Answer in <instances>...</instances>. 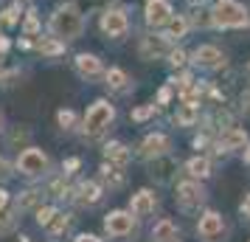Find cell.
<instances>
[{
	"instance_id": "1",
	"label": "cell",
	"mask_w": 250,
	"mask_h": 242,
	"mask_svg": "<svg viewBox=\"0 0 250 242\" xmlns=\"http://www.w3.org/2000/svg\"><path fill=\"white\" fill-rule=\"evenodd\" d=\"M82 28H84V20H82L79 9L68 3V6H59L57 12L51 14V34L57 37V40H76L82 34Z\"/></svg>"
},
{
	"instance_id": "2",
	"label": "cell",
	"mask_w": 250,
	"mask_h": 242,
	"mask_svg": "<svg viewBox=\"0 0 250 242\" xmlns=\"http://www.w3.org/2000/svg\"><path fill=\"white\" fill-rule=\"evenodd\" d=\"M113 118H115V107L110 102L99 99V102L90 104V110H87V115H84V127H82V132H84L87 138H99L102 132H107V127L113 124Z\"/></svg>"
},
{
	"instance_id": "3",
	"label": "cell",
	"mask_w": 250,
	"mask_h": 242,
	"mask_svg": "<svg viewBox=\"0 0 250 242\" xmlns=\"http://www.w3.org/2000/svg\"><path fill=\"white\" fill-rule=\"evenodd\" d=\"M211 17H214V25H219V28H242V25H248V12H245V6H239L236 0H216Z\"/></svg>"
},
{
	"instance_id": "4",
	"label": "cell",
	"mask_w": 250,
	"mask_h": 242,
	"mask_svg": "<svg viewBox=\"0 0 250 242\" xmlns=\"http://www.w3.org/2000/svg\"><path fill=\"white\" fill-rule=\"evenodd\" d=\"M48 166H51L48 155L42 150H37V147H25L20 152V158H17V172L25 175V177H40V175L48 172Z\"/></svg>"
},
{
	"instance_id": "5",
	"label": "cell",
	"mask_w": 250,
	"mask_h": 242,
	"mask_svg": "<svg viewBox=\"0 0 250 242\" xmlns=\"http://www.w3.org/2000/svg\"><path fill=\"white\" fill-rule=\"evenodd\" d=\"M135 220L138 217L132 211H110L107 220H104V231L113 240H124L129 234H135Z\"/></svg>"
},
{
	"instance_id": "6",
	"label": "cell",
	"mask_w": 250,
	"mask_h": 242,
	"mask_svg": "<svg viewBox=\"0 0 250 242\" xmlns=\"http://www.w3.org/2000/svg\"><path fill=\"white\" fill-rule=\"evenodd\" d=\"M171 150V141L163 135V132H152V135H146L144 138V144H141V150H138V155L144 158V161H158V158H163L166 152Z\"/></svg>"
},
{
	"instance_id": "7",
	"label": "cell",
	"mask_w": 250,
	"mask_h": 242,
	"mask_svg": "<svg viewBox=\"0 0 250 242\" xmlns=\"http://www.w3.org/2000/svg\"><path fill=\"white\" fill-rule=\"evenodd\" d=\"M197 234L203 237L205 242H216L222 234H225V225H222V217L216 211H205L200 222H197Z\"/></svg>"
},
{
	"instance_id": "8",
	"label": "cell",
	"mask_w": 250,
	"mask_h": 242,
	"mask_svg": "<svg viewBox=\"0 0 250 242\" xmlns=\"http://www.w3.org/2000/svg\"><path fill=\"white\" fill-rule=\"evenodd\" d=\"M126 28H129V20H126L124 9H110V12H104L102 31L107 37H121V34H126Z\"/></svg>"
},
{
	"instance_id": "9",
	"label": "cell",
	"mask_w": 250,
	"mask_h": 242,
	"mask_svg": "<svg viewBox=\"0 0 250 242\" xmlns=\"http://www.w3.org/2000/svg\"><path fill=\"white\" fill-rule=\"evenodd\" d=\"M169 20H171L169 0H146V23L152 25V28L169 25Z\"/></svg>"
},
{
	"instance_id": "10",
	"label": "cell",
	"mask_w": 250,
	"mask_h": 242,
	"mask_svg": "<svg viewBox=\"0 0 250 242\" xmlns=\"http://www.w3.org/2000/svg\"><path fill=\"white\" fill-rule=\"evenodd\" d=\"M177 203L183 208H191V206H200L205 203V192L200 183H194V180H186V183L177 186Z\"/></svg>"
},
{
	"instance_id": "11",
	"label": "cell",
	"mask_w": 250,
	"mask_h": 242,
	"mask_svg": "<svg viewBox=\"0 0 250 242\" xmlns=\"http://www.w3.org/2000/svg\"><path fill=\"white\" fill-rule=\"evenodd\" d=\"M194 62H197L200 68H205V70H216V68L225 65V57H222L219 48H214V45H200L197 51H194Z\"/></svg>"
},
{
	"instance_id": "12",
	"label": "cell",
	"mask_w": 250,
	"mask_h": 242,
	"mask_svg": "<svg viewBox=\"0 0 250 242\" xmlns=\"http://www.w3.org/2000/svg\"><path fill=\"white\" fill-rule=\"evenodd\" d=\"M158 208V197L152 195L149 189H141L138 195H132V203H129V211L135 217H149L152 211Z\"/></svg>"
},
{
	"instance_id": "13",
	"label": "cell",
	"mask_w": 250,
	"mask_h": 242,
	"mask_svg": "<svg viewBox=\"0 0 250 242\" xmlns=\"http://www.w3.org/2000/svg\"><path fill=\"white\" fill-rule=\"evenodd\" d=\"M73 195H76V203L79 206H96L102 200V186L96 183V180H82L73 189Z\"/></svg>"
},
{
	"instance_id": "14",
	"label": "cell",
	"mask_w": 250,
	"mask_h": 242,
	"mask_svg": "<svg viewBox=\"0 0 250 242\" xmlns=\"http://www.w3.org/2000/svg\"><path fill=\"white\" fill-rule=\"evenodd\" d=\"M245 130H236V127H228L222 130V135L216 138V152H228V150H239V147H245Z\"/></svg>"
},
{
	"instance_id": "15",
	"label": "cell",
	"mask_w": 250,
	"mask_h": 242,
	"mask_svg": "<svg viewBox=\"0 0 250 242\" xmlns=\"http://www.w3.org/2000/svg\"><path fill=\"white\" fill-rule=\"evenodd\" d=\"M169 37H144L141 40V57L144 59H152V57H160V54H169Z\"/></svg>"
},
{
	"instance_id": "16",
	"label": "cell",
	"mask_w": 250,
	"mask_h": 242,
	"mask_svg": "<svg viewBox=\"0 0 250 242\" xmlns=\"http://www.w3.org/2000/svg\"><path fill=\"white\" fill-rule=\"evenodd\" d=\"M76 70H79L82 79H96L102 73V62H99V57H93V54H79L76 57Z\"/></svg>"
},
{
	"instance_id": "17",
	"label": "cell",
	"mask_w": 250,
	"mask_h": 242,
	"mask_svg": "<svg viewBox=\"0 0 250 242\" xmlns=\"http://www.w3.org/2000/svg\"><path fill=\"white\" fill-rule=\"evenodd\" d=\"M104 161L124 169L126 163H129V150H126L121 141H113V144H107V147H104Z\"/></svg>"
},
{
	"instance_id": "18",
	"label": "cell",
	"mask_w": 250,
	"mask_h": 242,
	"mask_svg": "<svg viewBox=\"0 0 250 242\" xmlns=\"http://www.w3.org/2000/svg\"><path fill=\"white\" fill-rule=\"evenodd\" d=\"M17 220H20V208L14 206V203L0 208V237L12 234V231L17 228Z\"/></svg>"
},
{
	"instance_id": "19",
	"label": "cell",
	"mask_w": 250,
	"mask_h": 242,
	"mask_svg": "<svg viewBox=\"0 0 250 242\" xmlns=\"http://www.w3.org/2000/svg\"><path fill=\"white\" fill-rule=\"evenodd\" d=\"M177 225L171 220H160L158 225L152 228V242H177Z\"/></svg>"
},
{
	"instance_id": "20",
	"label": "cell",
	"mask_w": 250,
	"mask_h": 242,
	"mask_svg": "<svg viewBox=\"0 0 250 242\" xmlns=\"http://www.w3.org/2000/svg\"><path fill=\"white\" fill-rule=\"evenodd\" d=\"M70 228H73V214H57V217H54V222H51L45 231L54 237V240H57V237H62V234H68Z\"/></svg>"
},
{
	"instance_id": "21",
	"label": "cell",
	"mask_w": 250,
	"mask_h": 242,
	"mask_svg": "<svg viewBox=\"0 0 250 242\" xmlns=\"http://www.w3.org/2000/svg\"><path fill=\"white\" fill-rule=\"evenodd\" d=\"M186 172L191 175V177H200V180H205L208 175H211V161L208 158H191V161L186 163Z\"/></svg>"
},
{
	"instance_id": "22",
	"label": "cell",
	"mask_w": 250,
	"mask_h": 242,
	"mask_svg": "<svg viewBox=\"0 0 250 242\" xmlns=\"http://www.w3.org/2000/svg\"><path fill=\"white\" fill-rule=\"evenodd\" d=\"M40 200H42V192L28 189V192H23V195L17 197V203H14V206L20 208V211H28V208H40Z\"/></svg>"
},
{
	"instance_id": "23",
	"label": "cell",
	"mask_w": 250,
	"mask_h": 242,
	"mask_svg": "<svg viewBox=\"0 0 250 242\" xmlns=\"http://www.w3.org/2000/svg\"><path fill=\"white\" fill-rule=\"evenodd\" d=\"M107 85H110L113 90H126V88H129V76H126L121 68H110L107 70Z\"/></svg>"
},
{
	"instance_id": "24",
	"label": "cell",
	"mask_w": 250,
	"mask_h": 242,
	"mask_svg": "<svg viewBox=\"0 0 250 242\" xmlns=\"http://www.w3.org/2000/svg\"><path fill=\"white\" fill-rule=\"evenodd\" d=\"M197 113H200V110H197V104H186V102H183L180 110H177V115H174V121L183 124V127H188V124L197 121Z\"/></svg>"
},
{
	"instance_id": "25",
	"label": "cell",
	"mask_w": 250,
	"mask_h": 242,
	"mask_svg": "<svg viewBox=\"0 0 250 242\" xmlns=\"http://www.w3.org/2000/svg\"><path fill=\"white\" fill-rule=\"evenodd\" d=\"M57 214H59L57 206H40V208H34V217H37V225H40V228H48V225L54 222Z\"/></svg>"
},
{
	"instance_id": "26",
	"label": "cell",
	"mask_w": 250,
	"mask_h": 242,
	"mask_svg": "<svg viewBox=\"0 0 250 242\" xmlns=\"http://www.w3.org/2000/svg\"><path fill=\"white\" fill-rule=\"evenodd\" d=\"M102 175L104 180L113 186V189H118V186L124 183V172H121V166H113V163H104L102 166Z\"/></svg>"
},
{
	"instance_id": "27",
	"label": "cell",
	"mask_w": 250,
	"mask_h": 242,
	"mask_svg": "<svg viewBox=\"0 0 250 242\" xmlns=\"http://www.w3.org/2000/svg\"><path fill=\"white\" fill-rule=\"evenodd\" d=\"M186 31H188V20H186V17H177V20H169V31H166V37H169V40H180Z\"/></svg>"
},
{
	"instance_id": "28",
	"label": "cell",
	"mask_w": 250,
	"mask_h": 242,
	"mask_svg": "<svg viewBox=\"0 0 250 242\" xmlns=\"http://www.w3.org/2000/svg\"><path fill=\"white\" fill-rule=\"evenodd\" d=\"M37 48H40L45 57H57V54H62V51H65L62 40H40V43H37Z\"/></svg>"
},
{
	"instance_id": "29",
	"label": "cell",
	"mask_w": 250,
	"mask_h": 242,
	"mask_svg": "<svg viewBox=\"0 0 250 242\" xmlns=\"http://www.w3.org/2000/svg\"><path fill=\"white\" fill-rule=\"evenodd\" d=\"M186 20H188V25H208V23H214V17H208L205 9H191Z\"/></svg>"
},
{
	"instance_id": "30",
	"label": "cell",
	"mask_w": 250,
	"mask_h": 242,
	"mask_svg": "<svg viewBox=\"0 0 250 242\" xmlns=\"http://www.w3.org/2000/svg\"><path fill=\"white\" fill-rule=\"evenodd\" d=\"M57 121H59V127H62V130H73V124H76V115H73V110H59Z\"/></svg>"
},
{
	"instance_id": "31",
	"label": "cell",
	"mask_w": 250,
	"mask_h": 242,
	"mask_svg": "<svg viewBox=\"0 0 250 242\" xmlns=\"http://www.w3.org/2000/svg\"><path fill=\"white\" fill-rule=\"evenodd\" d=\"M23 31H25L28 37H34L37 31H40V20H37L34 12H28V17H25V23H23Z\"/></svg>"
},
{
	"instance_id": "32",
	"label": "cell",
	"mask_w": 250,
	"mask_h": 242,
	"mask_svg": "<svg viewBox=\"0 0 250 242\" xmlns=\"http://www.w3.org/2000/svg\"><path fill=\"white\" fill-rule=\"evenodd\" d=\"M17 14H20V6H9V9L3 12V17H0V23H3V25H14L17 20H20Z\"/></svg>"
},
{
	"instance_id": "33",
	"label": "cell",
	"mask_w": 250,
	"mask_h": 242,
	"mask_svg": "<svg viewBox=\"0 0 250 242\" xmlns=\"http://www.w3.org/2000/svg\"><path fill=\"white\" fill-rule=\"evenodd\" d=\"M152 113H155V104H149V107H138V110H132V121H146Z\"/></svg>"
},
{
	"instance_id": "34",
	"label": "cell",
	"mask_w": 250,
	"mask_h": 242,
	"mask_svg": "<svg viewBox=\"0 0 250 242\" xmlns=\"http://www.w3.org/2000/svg\"><path fill=\"white\" fill-rule=\"evenodd\" d=\"M169 62L174 68H183V65H186V54H183L180 48H174V51H169Z\"/></svg>"
},
{
	"instance_id": "35",
	"label": "cell",
	"mask_w": 250,
	"mask_h": 242,
	"mask_svg": "<svg viewBox=\"0 0 250 242\" xmlns=\"http://www.w3.org/2000/svg\"><path fill=\"white\" fill-rule=\"evenodd\" d=\"M9 177H12V166H9L6 158H0V183H3V180H9Z\"/></svg>"
},
{
	"instance_id": "36",
	"label": "cell",
	"mask_w": 250,
	"mask_h": 242,
	"mask_svg": "<svg viewBox=\"0 0 250 242\" xmlns=\"http://www.w3.org/2000/svg\"><path fill=\"white\" fill-rule=\"evenodd\" d=\"M79 166H82L79 158H70V161H65V166H62V169H65V175H73L76 169H79Z\"/></svg>"
},
{
	"instance_id": "37",
	"label": "cell",
	"mask_w": 250,
	"mask_h": 242,
	"mask_svg": "<svg viewBox=\"0 0 250 242\" xmlns=\"http://www.w3.org/2000/svg\"><path fill=\"white\" fill-rule=\"evenodd\" d=\"M242 113H245V115L250 118V90L245 93V96H242Z\"/></svg>"
},
{
	"instance_id": "38",
	"label": "cell",
	"mask_w": 250,
	"mask_h": 242,
	"mask_svg": "<svg viewBox=\"0 0 250 242\" xmlns=\"http://www.w3.org/2000/svg\"><path fill=\"white\" fill-rule=\"evenodd\" d=\"M73 242H102V240H99L96 234H79V237H76Z\"/></svg>"
},
{
	"instance_id": "39",
	"label": "cell",
	"mask_w": 250,
	"mask_h": 242,
	"mask_svg": "<svg viewBox=\"0 0 250 242\" xmlns=\"http://www.w3.org/2000/svg\"><path fill=\"white\" fill-rule=\"evenodd\" d=\"M169 99H171V88H163V90L158 93V102H160V104H166Z\"/></svg>"
},
{
	"instance_id": "40",
	"label": "cell",
	"mask_w": 250,
	"mask_h": 242,
	"mask_svg": "<svg viewBox=\"0 0 250 242\" xmlns=\"http://www.w3.org/2000/svg\"><path fill=\"white\" fill-rule=\"evenodd\" d=\"M9 203H12V197H9V192H6V189L0 186V208H3V206H9Z\"/></svg>"
},
{
	"instance_id": "41",
	"label": "cell",
	"mask_w": 250,
	"mask_h": 242,
	"mask_svg": "<svg viewBox=\"0 0 250 242\" xmlns=\"http://www.w3.org/2000/svg\"><path fill=\"white\" fill-rule=\"evenodd\" d=\"M242 214L250 220V195H245V200H242Z\"/></svg>"
},
{
	"instance_id": "42",
	"label": "cell",
	"mask_w": 250,
	"mask_h": 242,
	"mask_svg": "<svg viewBox=\"0 0 250 242\" xmlns=\"http://www.w3.org/2000/svg\"><path fill=\"white\" fill-rule=\"evenodd\" d=\"M245 163H250V147L245 150Z\"/></svg>"
},
{
	"instance_id": "43",
	"label": "cell",
	"mask_w": 250,
	"mask_h": 242,
	"mask_svg": "<svg viewBox=\"0 0 250 242\" xmlns=\"http://www.w3.org/2000/svg\"><path fill=\"white\" fill-rule=\"evenodd\" d=\"M0 132H3V113H0Z\"/></svg>"
}]
</instances>
